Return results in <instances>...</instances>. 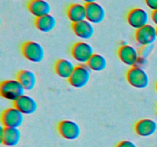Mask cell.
I'll list each match as a JSON object with an SVG mask.
<instances>
[{"instance_id":"25","label":"cell","mask_w":157,"mask_h":147,"mask_svg":"<svg viewBox=\"0 0 157 147\" xmlns=\"http://www.w3.org/2000/svg\"><path fill=\"white\" fill-rule=\"evenodd\" d=\"M151 19H152V21H153V24H154L155 25L157 26V10L152 12Z\"/></svg>"},{"instance_id":"21","label":"cell","mask_w":157,"mask_h":147,"mask_svg":"<svg viewBox=\"0 0 157 147\" xmlns=\"http://www.w3.org/2000/svg\"><path fill=\"white\" fill-rule=\"evenodd\" d=\"M90 70L96 72H101L105 70L107 67V61L104 56L100 54H94L87 63Z\"/></svg>"},{"instance_id":"1","label":"cell","mask_w":157,"mask_h":147,"mask_svg":"<svg viewBox=\"0 0 157 147\" xmlns=\"http://www.w3.org/2000/svg\"><path fill=\"white\" fill-rule=\"evenodd\" d=\"M25 88L17 79L6 80L0 84V95L4 99L14 102L25 94Z\"/></svg>"},{"instance_id":"30","label":"cell","mask_w":157,"mask_h":147,"mask_svg":"<svg viewBox=\"0 0 157 147\" xmlns=\"http://www.w3.org/2000/svg\"><path fill=\"white\" fill-rule=\"evenodd\" d=\"M156 110H157V106H156Z\"/></svg>"},{"instance_id":"8","label":"cell","mask_w":157,"mask_h":147,"mask_svg":"<svg viewBox=\"0 0 157 147\" xmlns=\"http://www.w3.org/2000/svg\"><path fill=\"white\" fill-rule=\"evenodd\" d=\"M127 21L130 27L137 30L149 24L150 15L142 8H133L127 13Z\"/></svg>"},{"instance_id":"3","label":"cell","mask_w":157,"mask_h":147,"mask_svg":"<svg viewBox=\"0 0 157 147\" xmlns=\"http://www.w3.org/2000/svg\"><path fill=\"white\" fill-rule=\"evenodd\" d=\"M21 52L26 60L32 63H40L44 58V49L40 43L28 41L21 46Z\"/></svg>"},{"instance_id":"29","label":"cell","mask_w":157,"mask_h":147,"mask_svg":"<svg viewBox=\"0 0 157 147\" xmlns=\"http://www.w3.org/2000/svg\"><path fill=\"white\" fill-rule=\"evenodd\" d=\"M156 32H157V27H156Z\"/></svg>"},{"instance_id":"5","label":"cell","mask_w":157,"mask_h":147,"mask_svg":"<svg viewBox=\"0 0 157 147\" xmlns=\"http://www.w3.org/2000/svg\"><path fill=\"white\" fill-rule=\"evenodd\" d=\"M71 55L75 61L80 64H87L90 58L94 54V48L85 41H78L71 47Z\"/></svg>"},{"instance_id":"4","label":"cell","mask_w":157,"mask_h":147,"mask_svg":"<svg viewBox=\"0 0 157 147\" xmlns=\"http://www.w3.org/2000/svg\"><path fill=\"white\" fill-rule=\"evenodd\" d=\"M90 73L91 70L87 64H80L75 67L67 81L69 84L75 88H83L90 81Z\"/></svg>"},{"instance_id":"10","label":"cell","mask_w":157,"mask_h":147,"mask_svg":"<svg viewBox=\"0 0 157 147\" xmlns=\"http://www.w3.org/2000/svg\"><path fill=\"white\" fill-rule=\"evenodd\" d=\"M157 39L156 28L148 24L135 32V40L141 46L153 44Z\"/></svg>"},{"instance_id":"27","label":"cell","mask_w":157,"mask_h":147,"mask_svg":"<svg viewBox=\"0 0 157 147\" xmlns=\"http://www.w3.org/2000/svg\"><path fill=\"white\" fill-rule=\"evenodd\" d=\"M156 92H157V82H156Z\"/></svg>"},{"instance_id":"9","label":"cell","mask_w":157,"mask_h":147,"mask_svg":"<svg viewBox=\"0 0 157 147\" xmlns=\"http://www.w3.org/2000/svg\"><path fill=\"white\" fill-rule=\"evenodd\" d=\"M58 131L64 139L67 140H75L81 135V129L79 124L75 121L64 119L58 123Z\"/></svg>"},{"instance_id":"6","label":"cell","mask_w":157,"mask_h":147,"mask_svg":"<svg viewBox=\"0 0 157 147\" xmlns=\"http://www.w3.org/2000/svg\"><path fill=\"white\" fill-rule=\"evenodd\" d=\"M25 115L15 107H9L2 112L1 122L8 128H19L24 122Z\"/></svg>"},{"instance_id":"7","label":"cell","mask_w":157,"mask_h":147,"mask_svg":"<svg viewBox=\"0 0 157 147\" xmlns=\"http://www.w3.org/2000/svg\"><path fill=\"white\" fill-rule=\"evenodd\" d=\"M117 56L121 62L132 67L138 66L139 61L144 60L140 57L139 51L130 44H123L117 50Z\"/></svg>"},{"instance_id":"16","label":"cell","mask_w":157,"mask_h":147,"mask_svg":"<svg viewBox=\"0 0 157 147\" xmlns=\"http://www.w3.org/2000/svg\"><path fill=\"white\" fill-rule=\"evenodd\" d=\"M29 12L35 18L50 14L52 7L46 0H29L27 3Z\"/></svg>"},{"instance_id":"14","label":"cell","mask_w":157,"mask_h":147,"mask_svg":"<svg viewBox=\"0 0 157 147\" xmlns=\"http://www.w3.org/2000/svg\"><path fill=\"white\" fill-rule=\"evenodd\" d=\"M134 130L141 137H149L156 132L157 123L152 119H140L135 124Z\"/></svg>"},{"instance_id":"2","label":"cell","mask_w":157,"mask_h":147,"mask_svg":"<svg viewBox=\"0 0 157 147\" xmlns=\"http://www.w3.org/2000/svg\"><path fill=\"white\" fill-rule=\"evenodd\" d=\"M126 79L131 87L136 89L147 88L150 84V77L140 66L130 67L126 74Z\"/></svg>"},{"instance_id":"17","label":"cell","mask_w":157,"mask_h":147,"mask_svg":"<svg viewBox=\"0 0 157 147\" xmlns=\"http://www.w3.org/2000/svg\"><path fill=\"white\" fill-rule=\"evenodd\" d=\"M67 18L73 23L86 20V6L81 3H72L69 5L66 11Z\"/></svg>"},{"instance_id":"24","label":"cell","mask_w":157,"mask_h":147,"mask_svg":"<svg viewBox=\"0 0 157 147\" xmlns=\"http://www.w3.org/2000/svg\"><path fill=\"white\" fill-rule=\"evenodd\" d=\"M144 2L152 12L157 10V0H144Z\"/></svg>"},{"instance_id":"23","label":"cell","mask_w":157,"mask_h":147,"mask_svg":"<svg viewBox=\"0 0 157 147\" xmlns=\"http://www.w3.org/2000/svg\"><path fill=\"white\" fill-rule=\"evenodd\" d=\"M117 147H137V145L130 140H123L117 145Z\"/></svg>"},{"instance_id":"15","label":"cell","mask_w":157,"mask_h":147,"mask_svg":"<svg viewBox=\"0 0 157 147\" xmlns=\"http://www.w3.org/2000/svg\"><path fill=\"white\" fill-rule=\"evenodd\" d=\"M71 28L75 35L83 40L90 39L94 34V27L93 24L87 19L73 23L71 24Z\"/></svg>"},{"instance_id":"11","label":"cell","mask_w":157,"mask_h":147,"mask_svg":"<svg viewBox=\"0 0 157 147\" xmlns=\"http://www.w3.org/2000/svg\"><path fill=\"white\" fill-rule=\"evenodd\" d=\"M86 19L93 24L103 22L106 18V11L102 5L96 2L86 4Z\"/></svg>"},{"instance_id":"18","label":"cell","mask_w":157,"mask_h":147,"mask_svg":"<svg viewBox=\"0 0 157 147\" xmlns=\"http://www.w3.org/2000/svg\"><path fill=\"white\" fill-rule=\"evenodd\" d=\"M76 66L73 64V62L67 59L61 58L57 60L55 63L54 69L58 76L63 79L68 80L71 75L73 73Z\"/></svg>"},{"instance_id":"13","label":"cell","mask_w":157,"mask_h":147,"mask_svg":"<svg viewBox=\"0 0 157 147\" xmlns=\"http://www.w3.org/2000/svg\"><path fill=\"white\" fill-rule=\"evenodd\" d=\"M13 107L24 115L33 114L38 110V103L32 96L24 94L13 102Z\"/></svg>"},{"instance_id":"12","label":"cell","mask_w":157,"mask_h":147,"mask_svg":"<svg viewBox=\"0 0 157 147\" xmlns=\"http://www.w3.org/2000/svg\"><path fill=\"white\" fill-rule=\"evenodd\" d=\"M1 142L8 147H14L19 143L21 133L18 128H8L2 126L0 129Z\"/></svg>"},{"instance_id":"22","label":"cell","mask_w":157,"mask_h":147,"mask_svg":"<svg viewBox=\"0 0 157 147\" xmlns=\"http://www.w3.org/2000/svg\"><path fill=\"white\" fill-rule=\"evenodd\" d=\"M153 49H154L153 44H149V45L142 46L139 51L140 57L144 60L147 59V58H148L149 57L152 55V53H153Z\"/></svg>"},{"instance_id":"28","label":"cell","mask_w":157,"mask_h":147,"mask_svg":"<svg viewBox=\"0 0 157 147\" xmlns=\"http://www.w3.org/2000/svg\"><path fill=\"white\" fill-rule=\"evenodd\" d=\"M15 1H20V0H15Z\"/></svg>"},{"instance_id":"20","label":"cell","mask_w":157,"mask_h":147,"mask_svg":"<svg viewBox=\"0 0 157 147\" xmlns=\"http://www.w3.org/2000/svg\"><path fill=\"white\" fill-rule=\"evenodd\" d=\"M16 79L25 90H32L35 87L37 77L35 74L30 70H21L17 73Z\"/></svg>"},{"instance_id":"26","label":"cell","mask_w":157,"mask_h":147,"mask_svg":"<svg viewBox=\"0 0 157 147\" xmlns=\"http://www.w3.org/2000/svg\"><path fill=\"white\" fill-rule=\"evenodd\" d=\"M84 3L86 4H89V3H92V2H96L98 0H82Z\"/></svg>"},{"instance_id":"19","label":"cell","mask_w":157,"mask_h":147,"mask_svg":"<svg viewBox=\"0 0 157 147\" xmlns=\"http://www.w3.org/2000/svg\"><path fill=\"white\" fill-rule=\"evenodd\" d=\"M34 24L38 31L44 33H48L56 27L57 21L53 15L48 14L39 18H35Z\"/></svg>"}]
</instances>
